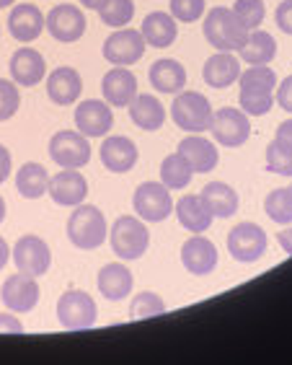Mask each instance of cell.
Listing matches in <instances>:
<instances>
[{
  "instance_id": "obj_1",
  "label": "cell",
  "mask_w": 292,
  "mask_h": 365,
  "mask_svg": "<svg viewBox=\"0 0 292 365\" xmlns=\"http://www.w3.org/2000/svg\"><path fill=\"white\" fill-rule=\"evenodd\" d=\"M246 36H249V29L238 21L233 8L215 6L207 11V19H204V39L217 52H238V49L244 47Z\"/></svg>"
},
{
  "instance_id": "obj_2",
  "label": "cell",
  "mask_w": 292,
  "mask_h": 365,
  "mask_svg": "<svg viewBox=\"0 0 292 365\" xmlns=\"http://www.w3.org/2000/svg\"><path fill=\"white\" fill-rule=\"evenodd\" d=\"M106 236H109V228H106L104 212L96 205H75V212L68 220V239L73 241V246L83 252H93L104 244Z\"/></svg>"
},
{
  "instance_id": "obj_3",
  "label": "cell",
  "mask_w": 292,
  "mask_h": 365,
  "mask_svg": "<svg viewBox=\"0 0 292 365\" xmlns=\"http://www.w3.org/2000/svg\"><path fill=\"white\" fill-rule=\"evenodd\" d=\"M109 244H112L114 254H117L119 259H140L147 252V246H150V231H147L145 220L135 218V215L117 218L112 231H109Z\"/></svg>"
},
{
  "instance_id": "obj_4",
  "label": "cell",
  "mask_w": 292,
  "mask_h": 365,
  "mask_svg": "<svg viewBox=\"0 0 292 365\" xmlns=\"http://www.w3.org/2000/svg\"><path fill=\"white\" fill-rule=\"evenodd\" d=\"M171 117H174L179 130H187L189 135H199L212 125V106L207 96L199 91H179L171 104Z\"/></svg>"
},
{
  "instance_id": "obj_5",
  "label": "cell",
  "mask_w": 292,
  "mask_h": 365,
  "mask_svg": "<svg viewBox=\"0 0 292 365\" xmlns=\"http://www.w3.org/2000/svg\"><path fill=\"white\" fill-rule=\"evenodd\" d=\"M96 317H98L96 301L85 290H68L57 301V322H60L63 329L70 331L90 329L96 324Z\"/></svg>"
},
{
  "instance_id": "obj_6",
  "label": "cell",
  "mask_w": 292,
  "mask_h": 365,
  "mask_svg": "<svg viewBox=\"0 0 292 365\" xmlns=\"http://www.w3.org/2000/svg\"><path fill=\"white\" fill-rule=\"evenodd\" d=\"M132 205L137 218H142L145 223H163L174 212V200H171V192L163 182L140 184L132 197Z\"/></svg>"
},
{
  "instance_id": "obj_7",
  "label": "cell",
  "mask_w": 292,
  "mask_h": 365,
  "mask_svg": "<svg viewBox=\"0 0 292 365\" xmlns=\"http://www.w3.org/2000/svg\"><path fill=\"white\" fill-rule=\"evenodd\" d=\"M49 155L60 169H83L90 161L88 138L78 130H63L55 133L49 140Z\"/></svg>"
},
{
  "instance_id": "obj_8",
  "label": "cell",
  "mask_w": 292,
  "mask_h": 365,
  "mask_svg": "<svg viewBox=\"0 0 292 365\" xmlns=\"http://www.w3.org/2000/svg\"><path fill=\"white\" fill-rule=\"evenodd\" d=\"M209 133L215 138V143L225 148H241L251 135V122L249 114L244 109H217L212 112V125H209Z\"/></svg>"
},
{
  "instance_id": "obj_9",
  "label": "cell",
  "mask_w": 292,
  "mask_h": 365,
  "mask_svg": "<svg viewBox=\"0 0 292 365\" xmlns=\"http://www.w3.org/2000/svg\"><path fill=\"white\" fill-rule=\"evenodd\" d=\"M228 252L236 262L254 264L264 257L266 252V233L256 223H238L228 233Z\"/></svg>"
},
{
  "instance_id": "obj_10",
  "label": "cell",
  "mask_w": 292,
  "mask_h": 365,
  "mask_svg": "<svg viewBox=\"0 0 292 365\" xmlns=\"http://www.w3.org/2000/svg\"><path fill=\"white\" fill-rule=\"evenodd\" d=\"M145 55V39L140 29H114V34L104 42V57L117 68H130Z\"/></svg>"
},
{
  "instance_id": "obj_11",
  "label": "cell",
  "mask_w": 292,
  "mask_h": 365,
  "mask_svg": "<svg viewBox=\"0 0 292 365\" xmlns=\"http://www.w3.org/2000/svg\"><path fill=\"white\" fill-rule=\"evenodd\" d=\"M11 257L16 262V269L24 274H31V277L47 274L49 264H52V252H49L47 241L39 239V236H31V233L16 241Z\"/></svg>"
},
{
  "instance_id": "obj_12",
  "label": "cell",
  "mask_w": 292,
  "mask_h": 365,
  "mask_svg": "<svg viewBox=\"0 0 292 365\" xmlns=\"http://www.w3.org/2000/svg\"><path fill=\"white\" fill-rule=\"evenodd\" d=\"M85 29H88V21H85L83 11L78 6L63 3V6H55L47 14V31L57 42L63 44L78 42L85 34Z\"/></svg>"
},
{
  "instance_id": "obj_13",
  "label": "cell",
  "mask_w": 292,
  "mask_h": 365,
  "mask_svg": "<svg viewBox=\"0 0 292 365\" xmlns=\"http://www.w3.org/2000/svg\"><path fill=\"white\" fill-rule=\"evenodd\" d=\"M114 127L112 106L101 98H85L75 109V130L85 138H104Z\"/></svg>"
},
{
  "instance_id": "obj_14",
  "label": "cell",
  "mask_w": 292,
  "mask_h": 365,
  "mask_svg": "<svg viewBox=\"0 0 292 365\" xmlns=\"http://www.w3.org/2000/svg\"><path fill=\"white\" fill-rule=\"evenodd\" d=\"M0 298L8 306V311L14 314H28L39 303V282L31 274H11L6 282H3V290H0Z\"/></svg>"
},
{
  "instance_id": "obj_15",
  "label": "cell",
  "mask_w": 292,
  "mask_h": 365,
  "mask_svg": "<svg viewBox=\"0 0 292 365\" xmlns=\"http://www.w3.org/2000/svg\"><path fill=\"white\" fill-rule=\"evenodd\" d=\"M47 29V16L39 11L31 3H21V6L11 8V16H8V31L14 36L16 42H34L42 36V31Z\"/></svg>"
},
{
  "instance_id": "obj_16",
  "label": "cell",
  "mask_w": 292,
  "mask_h": 365,
  "mask_svg": "<svg viewBox=\"0 0 292 365\" xmlns=\"http://www.w3.org/2000/svg\"><path fill=\"white\" fill-rule=\"evenodd\" d=\"M47 195L63 207H75L88 197V182L78 169H63L60 174L49 176Z\"/></svg>"
},
{
  "instance_id": "obj_17",
  "label": "cell",
  "mask_w": 292,
  "mask_h": 365,
  "mask_svg": "<svg viewBox=\"0 0 292 365\" xmlns=\"http://www.w3.org/2000/svg\"><path fill=\"white\" fill-rule=\"evenodd\" d=\"M181 264L187 267L189 274H209L217 267V249L202 233H194L192 239L184 241L181 246Z\"/></svg>"
},
{
  "instance_id": "obj_18",
  "label": "cell",
  "mask_w": 292,
  "mask_h": 365,
  "mask_svg": "<svg viewBox=\"0 0 292 365\" xmlns=\"http://www.w3.org/2000/svg\"><path fill=\"white\" fill-rule=\"evenodd\" d=\"M8 71H11V78H14L16 86L31 88V86L42 83V78L47 76V63H44L42 52H36L31 47H21L14 52Z\"/></svg>"
},
{
  "instance_id": "obj_19",
  "label": "cell",
  "mask_w": 292,
  "mask_h": 365,
  "mask_svg": "<svg viewBox=\"0 0 292 365\" xmlns=\"http://www.w3.org/2000/svg\"><path fill=\"white\" fill-rule=\"evenodd\" d=\"M101 93H104V101L109 106H117V109L130 106L132 98L137 96V78H135L132 71L114 65L101 81Z\"/></svg>"
},
{
  "instance_id": "obj_20",
  "label": "cell",
  "mask_w": 292,
  "mask_h": 365,
  "mask_svg": "<svg viewBox=\"0 0 292 365\" xmlns=\"http://www.w3.org/2000/svg\"><path fill=\"white\" fill-rule=\"evenodd\" d=\"M98 153H101V163H104L112 174H127V171H132L140 155L137 145H135L130 138H125V135L106 138Z\"/></svg>"
},
{
  "instance_id": "obj_21",
  "label": "cell",
  "mask_w": 292,
  "mask_h": 365,
  "mask_svg": "<svg viewBox=\"0 0 292 365\" xmlns=\"http://www.w3.org/2000/svg\"><path fill=\"white\" fill-rule=\"evenodd\" d=\"M47 93L57 106H73L83 93V78L75 68H57L47 78Z\"/></svg>"
},
{
  "instance_id": "obj_22",
  "label": "cell",
  "mask_w": 292,
  "mask_h": 365,
  "mask_svg": "<svg viewBox=\"0 0 292 365\" xmlns=\"http://www.w3.org/2000/svg\"><path fill=\"white\" fill-rule=\"evenodd\" d=\"M179 153L184 155L192 166L194 174H207L217 166L220 161V153H217V145L202 135H187L184 140L179 143Z\"/></svg>"
},
{
  "instance_id": "obj_23",
  "label": "cell",
  "mask_w": 292,
  "mask_h": 365,
  "mask_svg": "<svg viewBox=\"0 0 292 365\" xmlns=\"http://www.w3.org/2000/svg\"><path fill=\"white\" fill-rule=\"evenodd\" d=\"M202 78L209 88L223 91L241 78V60L233 52H215L202 68Z\"/></svg>"
},
{
  "instance_id": "obj_24",
  "label": "cell",
  "mask_w": 292,
  "mask_h": 365,
  "mask_svg": "<svg viewBox=\"0 0 292 365\" xmlns=\"http://www.w3.org/2000/svg\"><path fill=\"white\" fill-rule=\"evenodd\" d=\"M140 34L145 39L147 47L163 49L171 47L179 36V26H176V19L166 11H153L142 19V26H140Z\"/></svg>"
},
{
  "instance_id": "obj_25",
  "label": "cell",
  "mask_w": 292,
  "mask_h": 365,
  "mask_svg": "<svg viewBox=\"0 0 292 365\" xmlns=\"http://www.w3.org/2000/svg\"><path fill=\"white\" fill-rule=\"evenodd\" d=\"M96 285L98 293L104 295L106 301H122L125 295L132 293L135 277L122 262H112V264H104V267L98 269Z\"/></svg>"
},
{
  "instance_id": "obj_26",
  "label": "cell",
  "mask_w": 292,
  "mask_h": 365,
  "mask_svg": "<svg viewBox=\"0 0 292 365\" xmlns=\"http://www.w3.org/2000/svg\"><path fill=\"white\" fill-rule=\"evenodd\" d=\"M174 212L179 223L187 228L189 233H204L212 225L215 215L209 212V207L204 205L202 195H184L179 202L174 205Z\"/></svg>"
},
{
  "instance_id": "obj_27",
  "label": "cell",
  "mask_w": 292,
  "mask_h": 365,
  "mask_svg": "<svg viewBox=\"0 0 292 365\" xmlns=\"http://www.w3.org/2000/svg\"><path fill=\"white\" fill-rule=\"evenodd\" d=\"M127 109H130V117H132L135 125L140 130H145V133H155L166 122V109L153 93H137Z\"/></svg>"
},
{
  "instance_id": "obj_28",
  "label": "cell",
  "mask_w": 292,
  "mask_h": 365,
  "mask_svg": "<svg viewBox=\"0 0 292 365\" xmlns=\"http://www.w3.org/2000/svg\"><path fill=\"white\" fill-rule=\"evenodd\" d=\"M150 86L158 93H179L187 88V68L179 60H155L150 68Z\"/></svg>"
},
{
  "instance_id": "obj_29",
  "label": "cell",
  "mask_w": 292,
  "mask_h": 365,
  "mask_svg": "<svg viewBox=\"0 0 292 365\" xmlns=\"http://www.w3.org/2000/svg\"><path fill=\"white\" fill-rule=\"evenodd\" d=\"M241 60L249 65H269L274 57H277V42L269 31H261V29H254L246 36L244 47L238 49Z\"/></svg>"
},
{
  "instance_id": "obj_30",
  "label": "cell",
  "mask_w": 292,
  "mask_h": 365,
  "mask_svg": "<svg viewBox=\"0 0 292 365\" xmlns=\"http://www.w3.org/2000/svg\"><path fill=\"white\" fill-rule=\"evenodd\" d=\"M202 200L215 218H230L238 212V192L225 182H209L202 187Z\"/></svg>"
},
{
  "instance_id": "obj_31",
  "label": "cell",
  "mask_w": 292,
  "mask_h": 365,
  "mask_svg": "<svg viewBox=\"0 0 292 365\" xmlns=\"http://www.w3.org/2000/svg\"><path fill=\"white\" fill-rule=\"evenodd\" d=\"M241 96H274L277 88V73L264 65H251L249 71H241Z\"/></svg>"
},
{
  "instance_id": "obj_32",
  "label": "cell",
  "mask_w": 292,
  "mask_h": 365,
  "mask_svg": "<svg viewBox=\"0 0 292 365\" xmlns=\"http://www.w3.org/2000/svg\"><path fill=\"white\" fill-rule=\"evenodd\" d=\"M16 190L26 200H39L47 195L49 190V174L42 163H24L21 169L16 171Z\"/></svg>"
},
{
  "instance_id": "obj_33",
  "label": "cell",
  "mask_w": 292,
  "mask_h": 365,
  "mask_svg": "<svg viewBox=\"0 0 292 365\" xmlns=\"http://www.w3.org/2000/svg\"><path fill=\"white\" fill-rule=\"evenodd\" d=\"M192 176H194V171L181 153L166 155L160 163V182L166 184L168 190H187L192 184Z\"/></svg>"
},
{
  "instance_id": "obj_34",
  "label": "cell",
  "mask_w": 292,
  "mask_h": 365,
  "mask_svg": "<svg viewBox=\"0 0 292 365\" xmlns=\"http://www.w3.org/2000/svg\"><path fill=\"white\" fill-rule=\"evenodd\" d=\"M98 19L104 26L125 29L135 19V3L132 0H104V6L98 8Z\"/></svg>"
},
{
  "instance_id": "obj_35",
  "label": "cell",
  "mask_w": 292,
  "mask_h": 365,
  "mask_svg": "<svg viewBox=\"0 0 292 365\" xmlns=\"http://www.w3.org/2000/svg\"><path fill=\"white\" fill-rule=\"evenodd\" d=\"M264 210L274 223L292 225V195L290 190H274L266 195Z\"/></svg>"
},
{
  "instance_id": "obj_36",
  "label": "cell",
  "mask_w": 292,
  "mask_h": 365,
  "mask_svg": "<svg viewBox=\"0 0 292 365\" xmlns=\"http://www.w3.org/2000/svg\"><path fill=\"white\" fill-rule=\"evenodd\" d=\"M160 314H166V303L160 301V295L142 290V293L132 298L130 317L137 319V322H142V319H155V317H160Z\"/></svg>"
},
{
  "instance_id": "obj_37",
  "label": "cell",
  "mask_w": 292,
  "mask_h": 365,
  "mask_svg": "<svg viewBox=\"0 0 292 365\" xmlns=\"http://www.w3.org/2000/svg\"><path fill=\"white\" fill-rule=\"evenodd\" d=\"M266 169L279 176H292V148L271 140L266 145Z\"/></svg>"
},
{
  "instance_id": "obj_38",
  "label": "cell",
  "mask_w": 292,
  "mask_h": 365,
  "mask_svg": "<svg viewBox=\"0 0 292 365\" xmlns=\"http://www.w3.org/2000/svg\"><path fill=\"white\" fill-rule=\"evenodd\" d=\"M233 14L238 16V21L244 24L249 31L261 26L264 21V3L261 0H236V6H233Z\"/></svg>"
},
{
  "instance_id": "obj_39",
  "label": "cell",
  "mask_w": 292,
  "mask_h": 365,
  "mask_svg": "<svg viewBox=\"0 0 292 365\" xmlns=\"http://www.w3.org/2000/svg\"><path fill=\"white\" fill-rule=\"evenodd\" d=\"M21 109V93L14 81L0 78V122H8Z\"/></svg>"
},
{
  "instance_id": "obj_40",
  "label": "cell",
  "mask_w": 292,
  "mask_h": 365,
  "mask_svg": "<svg viewBox=\"0 0 292 365\" xmlns=\"http://www.w3.org/2000/svg\"><path fill=\"white\" fill-rule=\"evenodd\" d=\"M168 8H171V16H174L176 21L194 24L204 16V11H207V3H204V0H171V3H168Z\"/></svg>"
},
{
  "instance_id": "obj_41",
  "label": "cell",
  "mask_w": 292,
  "mask_h": 365,
  "mask_svg": "<svg viewBox=\"0 0 292 365\" xmlns=\"http://www.w3.org/2000/svg\"><path fill=\"white\" fill-rule=\"evenodd\" d=\"M238 101H241V109L249 117H264V114L271 112V106H274V96H241L238 93Z\"/></svg>"
},
{
  "instance_id": "obj_42",
  "label": "cell",
  "mask_w": 292,
  "mask_h": 365,
  "mask_svg": "<svg viewBox=\"0 0 292 365\" xmlns=\"http://www.w3.org/2000/svg\"><path fill=\"white\" fill-rule=\"evenodd\" d=\"M274 19H277V26L282 29L285 34L292 36V0H282V3H279Z\"/></svg>"
},
{
  "instance_id": "obj_43",
  "label": "cell",
  "mask_w": 292,
  "mask_h": 365,
  "mask_svg": "<svg viewBox=\"0 0 292 365\" xmlns=\"http://www.w3.org/2000/svg\"><path fill=\"white\" fill-rule=\"evenodd\" d=\"M277 104L292 114V76H287L282 83L277 86Z\"/></svg>"
},
{
  "instance_id": "obj_44",
  "label": "cell",
  "mask_w": 292,
  "mask_h": 365,
  "mask_svg": "<svg viewBox=\"0 0 292 365\" xmlns=\"http://www.w3.org/2000/svg\"><path fill=\"white\" fill-rule=\"evenodd\" d=\"M0 334H24V324L14 314H0Z\"/></svg>"
},
{
  "instance_id": "obj_45",
  "label": "cell",
  "mask_w": 292,
  "mask_h": 365,
  "mask_svg": "<svg viewBox=\"0 0 292 365\" xmlns=\"http://www.w3.org/2000/svg\"><path fill=\"white\" fill-rule=\"evenodd\" d=\"M11 169H14V158H11V150L6 145H0V184L6 182L11 176Z\"/></svg>"
},
{
  "instance_id": "obj_46",
  "label": "cell",
  "mask_w": 292,
  "mask_h": 365,
  "mask_svg": "<svg viewBox=\"0 0 292 365\" xmlns=\"http://www.w3.org/2000/svg\"><path fill=\"white\" fill-rule=\"evenodd\" d=\"M274 140L282 143V145H287V148H292V120H285L277 127V138H274Z\"/></svg>"
},
{
  "instance_id": "obj_47",
  "label": "cell",
  "mask_w": 292,
  "mask_h": 365,
  "mask_svg": "<svg viewBox=\"0 0 292 365\" xmlns=\"http://www.w3.org/2000/svg\"><path fill=\"white\" fill-rule=\"evenodd\" d=\"M277 241H279V246L285 249V254H290V257H292V225H290V228H285V231L277 233Z\"/></svg>"
},
{
  "instance_id": "obj_48",
  "label": "cell",
  "mask_w": 292,
  "mask_h": 365,
  "mask_svg": "<svg viewBox=\"0 0 292 365\" xmlns=\"http://www.w3.org/2000/svg\"><path fill=\"white\" fill-rule=\"evenodd\" d=\"M8 259H11V246H8V241L0 236V269L6 267Z\"/></svg>"
},
{
  "instance_id": "obj_49",
  "label": "cell",
  "mask_w": 292,
  "mask_h": 365,
  "mask_svg": "<svg viewBox=\"0 0 292 365\" xmlns=\"http://www.w3.org/2000/svg\"><path fill=\"white\" fill-rule=\"evenodd\" d=\"M83 8H90V11H98V8L104 6V0H78Z\"/></svg>"
},
{
  "instance_id": "obj_50",
  "label": "cell",
  "mask_w": 292,
  "mask_h": 365,
  "mask_svg": "<svg viewBox=\"0 0 292 365\" xmlns=\"http://www.w3.org/2000/svg\"><path fill=\"white\" fill-rule=\"evenodd\" d=\"M3 220H6V200L0 197V223H3Z\"/></svg>"
},
{
  "instance_id": "obj_51",
  "label": "cell",
  "mask_w": 292,
  "mask_h": 365,
  "mask_svg": "<svg viewBox=\"0 0 292 365\" xmlns=\"http://www.w3.org/2000/svg\"><path fill=\"white\" fill-rule=\"evenodd\" d=\"M14 3H16V0H0V8H11Z\"/></svg>"
},
{
  "instance_id": "obj_52",
  "label": "cell",
  "mask_w": 292,
  "mask_h": 365,
  "mask_svg": "<svg viewBox=\"0 0 292 365\" xmlns=\"http://www.w3.org/2000/svg\"><path fill=\"white\" fill-rule=\"evenodd\" d=\"M290 195H292V184H290Z\"/></svg>"
}]
</instances>
